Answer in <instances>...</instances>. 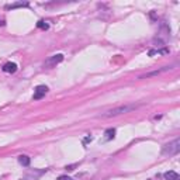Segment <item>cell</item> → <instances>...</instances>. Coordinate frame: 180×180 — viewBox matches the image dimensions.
Here are the masks:
<instances>
[{
    "mask_svg": "<svg viewBox=\"0 0 180 180\" xmlns=\"http://www.w3.org/2000/svg\"><path fill=\"white\" fill-rule=\"evenodd\" d=\"M28 3L27 2H18V3H13V4H7L6 9L7 10H13V9H17V7H27Z\"/></svg>",
    "mask_w": 180,
    "mask_h": 180,
    "instance_id": "9c48e42d",
    "label": "cell"
},
{
    "mask_svg": "<svg viewBox=\"0 0 180 180\" xmlns=\"http://www.w3.org/2000/svg\"><path fill=\"white\" fill-rule=\"evenodd\" d=\"M114 137H115V130L114 128L106 130V132H104V141H111V139H114Z\"/></svg>",
    "mask_w": 180,
    "mask_h": 180,
    "instance_id": "52a82bcc",
    "label": "cell"
},
{
    "mask_svg": "<svg viewBox=\"0 0 180 180\" xmlns=\"http://www.w3.org/2000/svg\"><path fill=\"white\" fill-rule=\"evenodd\" d=\"M48 93V87L45 86V84H40V86L35 87V90H34V96L33 99L34 100H41L45 94Z\"/></svg>",
    "mask_w": 180,
    "mask_h": 180,
    "instance_id": "3957f363",
    "label": "cell"
},
{
    "mask_svg": "<svg viewBox=\"0 0 180 180\" xmlns=\"http://www.w3.org/2000/svg\"><path fill=\"white\" fill-rule=\"evenodd\" d=\"M138 108L137 104H128V106H120V107H115V108H111V110L106 111L104 114H101V117H115V115H120V114H125V113H130V111L135 110Z\"/></svg>",
    "mask_w": 180,
    "mask_h": 180,
    "instance_id": "6da1fadb",
    "label": "cell"
},
{
    "mask_svg": "<svg viewBox=\"0 0 180 180\" xmlns=\"http://www.w3.org/2000/svg\"><path fill=\"white\" fill-rule=\"evenodd\" d=\"M3 72H6V73H14L17 70V64H14V62H7V64L3 65Z\"/></svg>",
    "mask_w": 180,
    "mask_h": 180,
    "instance_id": "8992f818",
    "label": "cell"
},
{
    "mask_svg": "<svg viewBox=\"0 0 180 180\" xmlns=\"http://www.w3.org/2000/svg\"><path fill=\"white\" fill-rule=\"evenodd\" d=\"M75 165H70V166H66V170H73Z\"/></svg>",
    "mask_w": 180,
    "mask_h": 180,
    "instance_id": "9a60e30c",
    "label": "cell"
},
{
    "mask_svg": "<svg viewBox=\"0 0 180 180\" xmlns=\"http://www.w3.org/2000/svg\"><path fill=\"white\" fill-rule=\"evenodd\" d=\"M58 180H75V179H72V177H69V176H59Z\"/></svg>",
    "mask_w": 180,
    "mask_h": 180,
    "instance_id": "7c38bea8",
    "label": "cell"
},
{
    "mask_svg": "<svg viewBox=\"0 0 180 180\" xmlns=\"http://www.w3.org/2000/svg\"><path fill=\"white\" fill-rule=\"evenodd\" d=\"M163 176H165V179H166V180H180V176L176 173V172H173V170L166 172Z\"/></svg>",
    "mask_w": 180,
    "mask_h": 180,
    "instance_id": "ba28073f",
    "label": "cell"
},
{
    "mask_svg": "<svg viewBox=\"0 0 180 180\" xmlns=\"http://www.w3.org/2000/svg\"><path fill=\"white\" fill-rule=\"evenodd\" d=\"M180 151V139H174L172 141V142L166 143L163 147V149H162V152H163V155H177Z\"/></svg>",
    "mask_w": 180,
    "mask_h": 180,
    "instance_id": "7a4b0ae2",
    "label": "cell"
},
{
    "mask_svg": "<svg viewBox=\"0 0 180 180\" xmlns=\"http://www.w3.org/2000/svg\"><path fill=\"white\" fill-rule=\"evenodd\" d=\"M30 158L28 156H25V155H21V156H18V163L20 165H23V166H28L30 165Z\"/></svg>",
    "mask_w": 180,
    "mask_h": 180,
    "instance_id": "30bf717a",
    "label": "cell"
},
{
    "mask_svg": "<svg viewBox=\"0 0 180 180\" xmlns=\"http://www.w3.org/2000/svg\"><path fill=\"white\" fill-rule=\"evenodd\" d=\"M92 139H93V138H92V137H87V138H84V139H83V143L89 142V141H92Z\"/></svg>",
    "mask_w": 180,
    "mask_h": 180,
    "instance_id": "5bb4252c",
    "label": "cell"
},
{
    "mask_svg": "<svg viewBox=\"0 0 180 180\" xmlns=\"http://www.w3.org/2000/svg\"><path fill=\"white\" fill-rule=\"evenodd\" d=\"M6 25V20H4V17H0V27H4Z\"/></svg>",
    "mask_w": 180,
    "mask_h": 180,
    "instance_id": "4fadbf2b",
    "label": "cell"
},
{
    "mask_svg": "<svg viewBox=\"0 0 180 180\" xmlns=\"http://www.w3.org/2000/svg\"><path fill=\"white\" fill-rule=\"evenodd\" d=\"M169 69H172V66H163L162 69H159V70H154V72H151V73L142 75V76H139V79H147V77H151V76H156V75L163 73V72H166V70H169Z\"/></svg>",
    "mask_w": 180,
    "mask_h": 180,
    "instance_id": "5b68a950",
    "label": "cell"
},
{
    "mask_svg": "<svg viewBox=\"0 0 180 180\" xmlns=\"http://www.w3.org/2000/svg\"><path fill=\"white\" fill-rule=\"evenodd\" d=\"M37 27H38V28H41V30H48V28H49V24H48L47 21L41 20V21H38V23H37Z\"/></svg>",
    "mask_w": 180,
    "mask_h": 180,
    "instance_id": "8fae6325",
    "label": "cell"
},
{
    "mask_svg": "<svg viewBox=\"0 0 180 180\" xmlns=\"http://www.w3.org/2000/svg\"><path fill=\"white\" fill-rule=\"evenodd\" d=\"M62 61H64V55H62V53H57V55L51 57L49 59L45 62V66H53V65L59 64V62H62Z\"/></svg>",
    "mask_w": 180,
    "mask_h": 180,
    "instance_id": "277c9868",
    "label": "cell"
}]
</instances>
